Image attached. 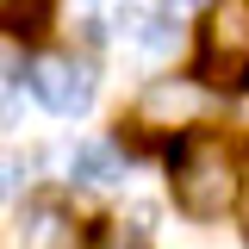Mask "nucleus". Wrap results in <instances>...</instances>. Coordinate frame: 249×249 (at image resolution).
I'll list each match as a JSON object with an SVG mask.
<instances>
[{
  "label": "nucleus",
  "mask_w": 249,
  "mask_h": 249,
  "mask_svg": "<svg viewBox=\"0 0 249 249\" xmlns=\"http://www.w3.org/2000/svg\"><path fill=\"white\" fill-rule=\"evenodd\" d=\"M175 206L187 218H224L237 206V162L218 137H187L175 150Z\"/></svg>",
  "instance_id": "f257e3e1"
},
{
  "label": "nucleus",
  "mask_w": 249,
  "mask_h": 249,
  "mask_svg": "<svg viewBox=\"0 0 249 249\" xmlns=\"http://www.w3.org/2000/svg\"><path fill=\"white\" fill-rule=\"evenodd\" d=\"M249 75V0H224L199 31V81H243Z\"/></svg>",
  "instance_id": "f03ea898"
},
{
  "label": "nucleus",
  "mask_w": 249,
  "mask_h": 249,
  "mask_svg": "<svg viewBox=\"0 0 249 249\" xmlns=\"http://www.w3.org/2000/svg\"><path fill=\"white\" fill-rule=\"evenodd\" d=\"M25 88H31V100L50 106L56 119H81V112L93 106V75L75 56H37L25 69Z\"/></svg>",
  "instance_id": "7ed1b4c3"
},
{
  "label": "nucleus",
  "mask_w": 249,
  "mask_h": 249,
  "mask_svg": "<svg viewBox=\"0 0 249 249\" xmlns=\"http://www.w3.org/2000/svg\"><path fill=\"white\" fill-rule=\"evenodd\" d=\"M212 112V81H162L143 100V119H199Z\"/></svg>",
  "instance_id": "20e7f679"
},
{
  "label": "nucleus",
  "mask_w": 249,
  "mask_h": 249,
  "mask_svg": "<svg viewBox=\"0 0 249 249\" xmlns=\"http://www.w3.org/2000/svg\"><path fill=\"white\" fill-rule=\"evenodd\" d=\"M69 175H75V181L81 187H112V181H124V162H119V150H112V143H75V150H69Z\"/></svg>",
  "instance_id": "39448f33"
},
{
  "label": "nucleus",
  "mask_w": 249,
  "mask_h": 249,
  "mask_svg": "<svg viewBox=\"0 0 249 249\" xmlns=\"http://www.w3.org/2000/svg\"><path fill=\"white\" fill-rule=\"evenodd\" d=\"M162 6H168V13H187V6H199V0H162Z\"/></svg>",
  "instance_id": "423d86ee"
}]
</instances>
